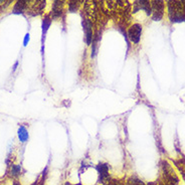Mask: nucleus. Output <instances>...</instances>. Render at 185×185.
<instances>
[{"label":"nucleus","mask_w":185,"mask_h":185,"mask_svg":"<svg viewBox=\"0 0 185 185\" xmlns=\"http://www.w3.org/2000/svg\"><path fill=\"white\" fill-rule=\"evenodd\" d=\"M168 13L171 21H180L184 18L185 7L181 0H168Z\"/></svg>","instance_id":"1"},{"label":"nucleus","mask_w":185,"mask_h":185,"mask_svg":"<svg viewBox=\"0 0 185 185\" xmlns=\"http://www.w3.org/2000/svg\"><path fill=\"white\" fill-rule=\"evenodd\" d=\"M163 176H164V183L166 185H178V178L176 176L175 171L170 166V164L165 161L162 165Z\"/></svg>","instance_id":"2"},{"label":"nucleus","mask_w":185,"mask_h":185,"mask_svg":"<svg viewBox=\"0 0 185 185\" xmlns=\"http://www.w3.org/2000/svg\"><path fill=\"white\" fill-rule=\"evenodd\" d=\"M45 4H46V0H30L26 9V13L30 16L39 15L44 10Z\"/></svg>","instance_id":"3"},{"label":"nucleus","mask_w":185,"mask_h":185,"mask_svg":"<svg viewBox=\"0 0 185 185\" xmlns=\"http://www.w3.org/2000/svg\"><path fill=\"white\" fill-rule=\"evenodd\" d=\"M151 10L153 15V20L159 21L164 14V0H152Z\"/></svg>","instance_id":"4"},{"label":"nucleus","mask_w":185,"mask_h":185,"mask_svg":"<svg viewBox=\"0 0 185 185\" xmlns=\"http://www.w3.org/2000/svg\"><path fill=\"white\" fill-rule=\"evenodd\" d=\"M141 33H142V26L139 23H135L130 26V28L128 29V37L131 40V42L135 43H139L141 38Z\"/></svg>","instance_id":"5"},{"label":"nucleus","mask_w":185,"mask_h":185,"mask_svg":"<svg viewBox=\"0 0 185 185\" xmlns=\"http://www.w3.org/2000/svg\"><path fill=\"white\" fill-rule=\"evenodd\" d=\"M51 20H53V18H51L49 15L44 16V18H43L42 20V36H41V49H40L41 55L42 56H43V53H44V43H43V41H44V38H45V34H46L47 30H49V28L51 24Z\"/></svg>","instance_id":"6"},{"label":"nucleus","mask_w":185,"mask_h":185,"mask_svg":"<svg viewBox=\"0 0 185 185\" xmlns=\"http://www.w3.org/2000/svg\"><path fill=\"white\" fill-rule=\"evenodd\" d=\"M97 170L98 173H99V181L102 182V183H105V182L108 181L110 179V175H109V166L107 164H102L100 163L97 166Z\"/></svg>","instance_id":"7"},{"label":"nucleus","mask_w":185,"mask_h":185,"mask_svg":"<svg viewBox=\"0 0 185 185\" xmlns=\"http://www.w3.org/2000/svg\"><path fill=\"white\" fill-rule=\"evenodd\" d=\"M82 26H84V31H85V40H86L87 45H90L93 42V29H92V24L89 20H84L82 22Z\"/></svg>","instance_id":"8"},{"label":"nucleus","mask_w":185,"mask_h":185,"mask_svg":"<svg viewBox=\"0 0 185 185\" xmlns=\"http://www.w3.org/2000/svg\"><path fill=\"white\" fill-rule=\"evenodd\" d=\"M30 0H17L16 3L14 4L12 13L13 14H22L26 12V9L28 7Z\"/></svg>","instance_id":"9"},{"label":"nucleus","mask_w":185,"mask_h":185,"mask_svg":"<svg viewBox=\"0 0 185 185\" xmlns=\"http://www.w3.org/2000/svg\"><path fill=\"white\" fill-rule=\"evenodd\" d=\"M17 135H18V139L21 143H25L29 138V135H28L27 129L24 127L23 125H20V127L18 128V132H17Z\"/></svg>","instance_id":"10"},{"label":"nucleus","mask_w":185,"mask_h":185,"mask_svg":"<svg viewBox=\"0 0 185 185\" xmlns=\"http://www.w3.org/2000/svg\"><path fill=\"white\" fill-rule=\"evenodd\" d=\"M139 5H140L141 9L145 10L146 13H147L148 15L152 13L151 2H150V0H139Z\"/></svg>","instance_id":"11"},{"label":"nucleus","mask_w":185,"mask_h":185,"mask_svg":"<svg viewBox=\"0 0 185 185\" xmlns=\"http://www.w3.org/2000/svg\"><path fill=\"white\" fill-rule=\"evenodd\" d=\"M126 185H145V184L137 177H130L127 180V182H126Z\"/></svg>","instance_id":"12"},{"label":"nucleus","mask_w":185,"mask_h":185,"mask_svg":"<svg viewBox=\"0 0 185 185\" xmlns=\"http://www.w3.org/2000/svg\"><path fill=\"white\" fill-rule=\"evenodd\" d=\"M11 176H13V177H16V176L20 175V172H21V166H19V165H16V164H13L11 166Z\"/></svg>","instance_id":"13"},{"label":"nucleus","mask_w":185,"mask_h":185,"mask_svg":"<svg viewBox=\"0 0 185 185\" xmlns=\"http://www.w3.org/2000/svg\"><path fill=\"white\" fill-rule=\"evenodd\" d=\"M12 2H13V0H0V11L8 7Z\"/></svg>","instance_id":"14"},{"label":"nucleus","mask_w":185,"mask_h":185,"mask_svg":"<svg viewBox=\"0 0 185 185\" xmlns=\"http://www.w3.org/2000/svg\"><path fill=\"white\" fill-rule=\"evenodd\" d=\"M29 39H30V35L29 33H26L24 36V40H23V45L24 46H26V45L28 44V42H29Z\"/></svg>","instance_id":"15"},{"label":"nucleus","mask_w":185,"mask_h":185,"mask_svg":"<svg viewBox=\"0 0 185 185\" xmlns=\"http://www.w3.org/2000/svg\"><path fill=\"white\" fill-rule=\"evenodd\" d=\"M18 64H19V62H18V60H16V62H15V64H14V66H13V69H12V71H13V73L17 69V67H18Z\"/></svg>","instance_id":"16"},{"label":"nucleus","mask_w":185,"mask_h":185,"mask_svg":"<svg viewBox=\"0 0 185 185\" xmlns=\"http://www.w3.org/2000/svg\"><path fill=\"white\" fill-rule=\"evenodd\" d=\"M12 185H21V184L19 183L18 180H14V181H13V184H12Z\"/></svg>","instance_id":"17"},{"label":"nucleus","mask_w":185,"mask_h":185,"mask_svg":"<svg viewBox=\"0 0 185 185\" xmlns=\"http://www.w3.org/2000/svg\"><path fill=\"white\" fill-rule=\"evenodd\" d=\"M148 185H156V184H155V183H149Z\"/></svg>","instance_id":"18"},{"label":"nucleus","mask_w":185,"mask_h":185,"mask_svg":"<svg viewBox=\"0 0 185 185\" xmlns=\"http://www.w3.org/2000/svg\"><path fill=\"white\" fill-rule=\"evenodd\" d=\"M76 185H82V184H80V183H79V184H76Z\"/></svg>","instance_id":"19"}]
</instances>
